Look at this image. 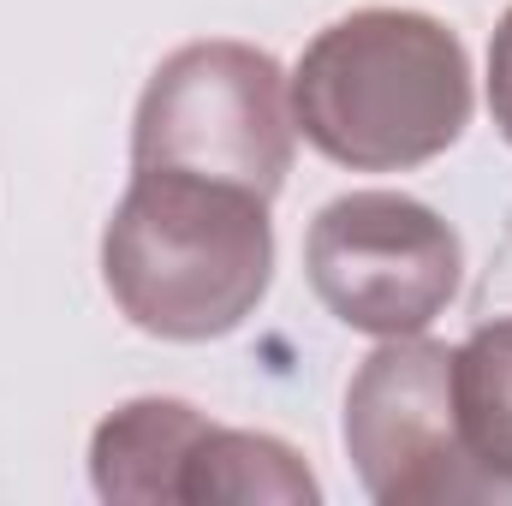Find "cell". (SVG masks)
I'll use <instances>...</instances> for the list:
<instances>
[{"label":"cell","instance_id":"6da1fadb","mask_svg":"<svg viewBox=\"0 0 512 506\" xmlns=\"http://www.w3.org/2000/svg\"><path fill=\"white\" fill-rule=\"evenodd\" d=\"M298 137L346 173H411L471 126V54L435 12L358 6L310 36L292 78Z\"/></svg>","mask_w":512,"mask_h":506},{"label":"cell","instance_id":"7a4b0ae2","mask_svg":"<svg viewBox=\"0 0 512 506\" xmlns=\"http://www.w3.org/2000/svg\"><path fill=\"white\" fill-rule=\"evenodd\" d=\"M268 280V197L191 173H131L102 233V286L137 334L173 346L221 340L256 316Z\"/></svg>","mask_w":512,"mask_h":506},{"label":"cell","instance_id":"3957f363","mask_svg":"<svg viewBox=\"0 0 512 506\" xmlns=\"http://www.w3.org/2000/svg\"><path fill=\"white\" fill-rule=\"evenodd\" d=\"M292 143V90L274 54L209 36L149 72L131 120V173H191L274 203L292 173Z\"/></svg>","mask_w":512,"mask_h":506},{"label":"cell","instance_id":"277c9868","mask_svg":"<svg viewBox=\"0 0 512 506\" xmlns=\"http://www.w3.org/2000/svg\"><path fill=\"white\" fill-rule=\"evenodd\" d=\"M304 274L334 322L370 340H399L447 316L465 286V245L405 191H346L316 209Z\"/></svg>","mask_w":512,"mask_h":506},{"label":"cell","instance_id":"5b68a950","mask_svg":"<svg viewBox=\"0 0 512 506\" xmlns=\"http://www.w3.org/2000/svg\"><path fill=\"white\" fill-rule=\"evenodd\" d=\"M346 459L364 495L382 506H471L507 501L477 471L453 411V346L399 334L382 340L346 387Z\"/></svg>","mask_w":512,"mask_h":506},{"label":"cell","instance_id":"8992f818","mask_svg":"<svg viewBox=\"0 0 512 506\" xmlns=\"http://www.w3.org/2000/svg\"><path fill=\"white\" fill-rule=\"evenodd\" d=\"M209 411L191 399L143 393L108 411L90 435V483L114 506H185V465L209 435Z\"/></svg>","mask_w":512,"mask_h":506},{"label":"cell","instance_id":"52a82bcc","mask_svg":"<svg viewBox=\"0 0 512 506\" xmlns=\"http://www.w3.org/2000/svg\"><path fill=\"white\" fill-rule=\"evenodd\" d=\"M316 506L322 483L310 477L304 453L286 447L280 435L262 429H227L209 423V435L197 441L191 465H185V506Z\"/></svg>","mask_w":512,"mask_h":506},{"label":"cell","instance_id":"ba28073f","mask_svg":"<svg viewBox=\"0 0 512 506\" xmlns=\"http://www.w3.org/2000/svg\"><path fill=\"white\" fill-rule=\"evenodd\" d=\"M453 411L465 453L512 501V316L483 322L453 346Z\"/></svg>","mask_w":512,"mask_h":506},{"label":"cell","instance_id":"9c48e42d","mask_svg":"<svg viewBox=\"0 0 512 506\" xmlns=\"http://www.w3.org/2000/svg\"><path fill=\"white\" fill-rule=\"evenodd\" d=\"M489 114H495L501 137L512 143V6L495 24V42H489Z\"/></svg>","mask_w":512,"mask_h":506}]
</instances>
